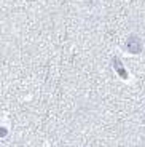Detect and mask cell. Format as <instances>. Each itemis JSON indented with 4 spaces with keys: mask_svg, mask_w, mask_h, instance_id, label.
<instances>
[{
    "mask_svg": "<svg viewBox=\"0 0 145 147\" xmlns=\"http://www.w3.org/2000/svg\"><path fill=\"white\" fill-rule=\"evenodd\" d=\"M126 48L129 53H134V55H137V53L142 51V42L140 38H139L137 35H131L129 38H128L126 42Z\"/></svg>",
    "mask_w": 145,
    "mask_h": 147,
    "instance_id": "obj_1",
    "label": "cell"
}]
</instances>
